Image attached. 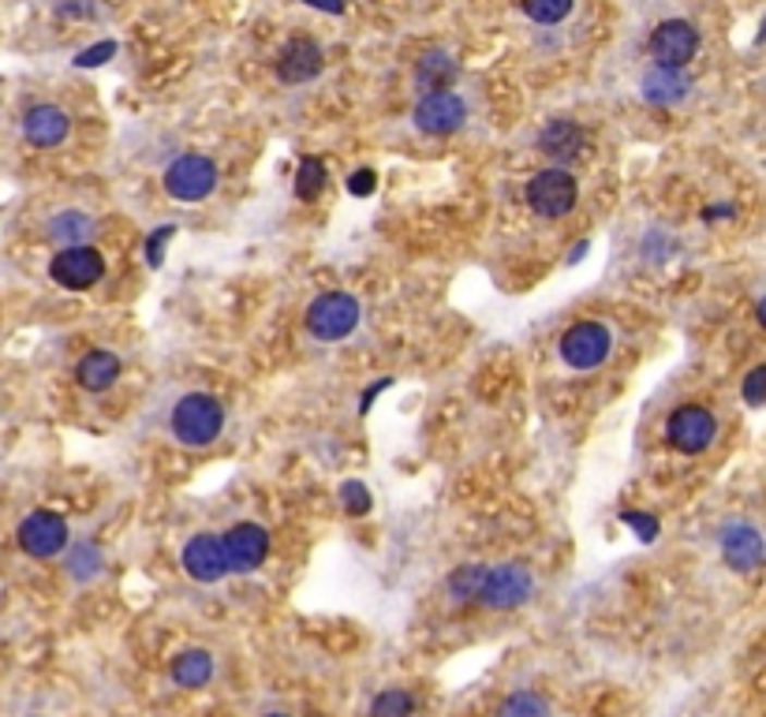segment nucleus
I'll use <instances>...</instances> for the list:
<instances>
[{"label": "nucleus", "mask_w": 766, "mask_h": 717, "mask_svg": "<svg viewBox=\"0 0 766 717\" xmlns=\"http://www.w3.org/2000/svg\"><path fill=\"white\" fill-rule=\"evenodd\" d=\"M326 161L321 157H303L300 169H295V198L300 203H315L321 198V191H326Z\"/></svg>", "instance_id": "obj_24"}, {"label": "nucleus", "mask_w": 766, "mask_h": 717, "mask_svg": "<svg viewBox=\"0 0 766 717\" xmlns=\"http://www.w3.org/2000/svg\"><path fill=\"white\" fill-rule=\"evenodd\" d=\"M68 131H72V117L60 105H34V109H27V117H23V135L38 150L60 146L68 138Z\"/></svg>", "instance_id": "obj_16"}, {"label": "nucleus", "mask_w": 766, "mask_h": 717, "mask_svg": "<svg viewBox=\"0 0 766 717\" xmlns=\"http://www.w3.org/2000/svg\"><path fill=\"white\" fill-rule=\"evenodd\" d=\"M117 378H120V355L106 352V348L86 352L80 358V366H75V381H80V389L86 392H106L117 385Z\"/></svg>", "instance_id": "obj_18"}, {"label": "nucleus", "mask_w": 766, "mask_h": 717, "mask_svg": "<svg viewBox=\"0 0 766 717\" xmlns=\"http://www.w3.org/2000/svg\"><path fill=\"white\" fill-rule=\"evenodd\" d=\"M535 594V575H531L527 564L509 561V564H494L486 568L483 587H478V606L494 609V613H509V609H520L524 601Z\"/></svg>", "instance_id": "obj_2"}, {"label": "nucleus", "mask_w": 766, "mask_h": 717, "mask_svg": "<svg viewBox=\"0 0 766 717\" xmlns=\"http://www.w3.org/2000/svg\"><path fill=\"white\" fill-rule=\"evenodd\" d=\"M348 195H355V198L374 195V172H370V169L352 172V177H348Z\"/></svg>", "instance_id": "obj_34"}, {"label": "nucleus", "mask_w": 766, "mask_h": 717, "mask_svg": "<svg viewBox=\"0 0 766 717\" xmlns=\"http://www.w3.org/2000/svg\"><path fill=\"white\" fill-rule=\"evenodd\" d=\"M57 12L64 20H86L94 12V0H57Z\"/></svg>", "instance_id": "obj_35"}, {"label": "nucleus", "mask_w": 766, "mask_h": 717, "mask_svg": "<svg viewBox=\"0 0 766 717\" xmlns=\"http://www.w3.org/2000/svg\"><path fill=\"white\" fill-rule=\"evenodd\" d=\"M580 198V187L572 180L569 169H543L527 180V206L535 209L538 217H564L572 214Z\"/></svg>", "instance_id": "obj_6"}, {"label": "nucleus", "mask_w": 766, "mask_h": 717, "mask_svg": "<svg viewBox=\"0 0 766 717\" xmlns=\"http://www.w3.org/2000/svg\"><path fill=\"white\" fill-rule=\"evenodd\" d=\"M46 235L53 243H60V247H83L94 235V217L83 214V209H64V214H57L53 221L46 224Z\"/></svg>", "instance_id": "obj_22"}, {"label": "nucleus", "mask_w": 766, "mask_h": 717, "mask_svg": "<svg viewBox=\"0 0 766 717\" xmlns=\"http://www.w3.org/2000/svg\"><path fill=\"white\" fill-rule=\"evenodd\" d=\"M307 4H315V8H326V12H333V15H341V12H344V4H341V0H307Z\"/></svg>", "instance_id": "obj_37"}, {"label": "nucleus", "mask_w": 766, "mask_h": 717, "mask_svg": "<svg viewBox=\"0 0 766 717\" xmlns=\"http://www.w3.org/2000/svg\"><path fill=\"white\" fill-rule=\"evenodd\" d=\"M494 717H554V706L546 703L538 692H512L501 698V706L494 710Z\"/></svg>", "instance_id": "obj_25"}, {"label": "nucleus", "mask_w": 766, "mask_h": 717, "mask_svg": "<svg viewBox=\"0 0 766 717\" xmlns=\"http://www.w3.org/2000/svg\"><path fill=\"white\" fill-rule=\"evenodd\" d=\"M389 385H393V381H389V378H381V381H374V385H370V389H367V397H363V404H360V411H363V415H367V411H370V404H374V397H378V392H386V389H389Z\"/></svg>", "instance_id": "obj_36"}, {"label": "nucleus", "mask_w": 766, "mask_h": 717, "mask_svg": "<svg viewBox=\"0 0 766 717\" xmlns=\"http://www.w3.org/2000/svg\"><path fill=\"white\" fill-rule=\"evenodd\" d=\"M112 52H117V46H112V41H98V46L83 49L80 57H75V64H80V68H98V64H106Z\"/></svg>", "instance_id": "obj_33"}, {"label": "nucleus", "mask_w": 766, "mask_h": 717, "mask_svg": "<svg viewBox=\"0 0 766 717\" xmlns=\"http://www.w3.org/2000/svg\"><path fill=\"white\" fill-rule=\"evenodd\" d=\"M277 78L284 86H300V83H311V78L321 75V49L318 41L311 38H292L284 41V49L277 52V64H273Z\"/></svg>", "instance_id": "obj_14"}, {"label": "nucleus", "mask_w": 766, "mask_h": 717, "mask_svg": "<svg viewBox=\"0 0 766 717\" xmlns=\"http://www.w3.org/2000/svg\"><path fill=\"white\" fill-rule=\"evenodd\" d=\"M177 235V224H161V229L150 232V240H146V266L150 269H161V255H165V243Z\"/></svg>", "instance_id": "obj_30"}, {"label": "nucleus", "mask_w": 766, "mask_h": 717, "mask_svg": "<svg viewBox=\"0 0 766 717\" xmlns=\"http://www.w3.org/2000/svg\"><path fill=\"white\" fill-rule=\"evenodd\" d=\"M31 717H41V714H31Z\"/></svg>", "instance_id": "obj_40"}, {"label": "nucleus", "mask_w": 766, "mask_h": 717, "mask_svg": "<svg viewBox=\"0 0 766 717\" xmlns=\"http://www.w3.org/2000/svg\"><path fill=\"white\" fill-rule=\"evenodd\" d=\"M721 557L733 572H755L766 561V542L752 523H729L721 531Z\"/></svg>", "instance_id": "obj_15"}, {"label": "nucleus", "mask_w": 766, "mask_h": 717, "mask_svg": "<svg viewBox=\"0 0 766 717\" xmlns=\"http://www.w3.org/2000/svg\"><path fill=\"white\" fill-rule=\"evenodd\" d=\"M464 120H467V105L452 90L423 94L420 105H415V127L423 135H452V131L464 127Z\"/></svg>", "instance_id": "obj_11"}, {"label": "nucleus", "mask_w": 766, "mask_h": 717, "mask_svg": "<svg viewBox=\"0 0 766 717\" xmlns=\"http://www.w3.org/2000/svg\"><path fill=\"white\" fill-rule=\"evenodd\" d=\"M621 520L629 523V527L640 535V542H655L658 538V520L647 512H621Z\"/></svg>", "instance_id": "obj_31"}, {"label": "nucleus", "mask_w": 766, "mask_h": 717, "mask_svg": "<svg viewBox=\"0 0 766 717\" xmlns=\"http://www.w3.org/2000/svg\"><path fill=\"white\" fill-rule=\"evenodd\" d=\"M714 434H718V423H714L710 411L700 404H684L666 418V441L673 445L677 452H684V457H695V452L710 449Z\"/></svg>", "instance_id": "obj_8"}, {"label": "nucleus", "mask_w": 766, "mask_h": 717, "mask_svg": "<svg viewBox=\"0 0 766 717\" xmlns=\"http://www.w3.org/2000/svg\"><path fill=\"white\" fill-rule=\"evenodd\" d=\"M165 191L177 203H203L217 191V165L203 154H180L165 169Z\"/></svg>", "instance_id": "obj_5"}, {"label": "nucleus", "mask_w": 766, "mask_h": 717, "mask_svg": "<svg viewBox=\"0 0 766 717\" xmlns=\"http://www.w3.org/2000/svg\"><path fill=\"white\" fill-rule=\"evenodd\" d=\"M415 698L404 692V688H386L381 695H374L370 703V717H412Z\"/></svg>", "instance_id": "obj_28"}, {"label": "nucleus", "mask_w": 766, "mask_h": 717, "mask_svg": "<svg viewBox=\"0 0 766 717\" xmlns=\"http://www.w3.org/2000/svg\"><path fill=\"white\" fill-rule=\"evenodd\" d=\"M460 68L457 60L449 57V52H423L420 64H415V83H420L423 94H434V90H449L452 83H457Z\"/></svg>", "instance_id": "obj_21"}, {"label": "nucleus", "mask_w": 766, "mask_h": 717, "mask_svg": "<svg viewBox=\"0 0 766 717\" xmlns=\"http://www.w3.org/2000/svg\"><path fill=\"white\" fill-rule=\"evenodd\" d=\"M483 575H486V564H460V568H452L446 587H449V594L457 601H472V598H478Z\"/></svg>", "instance_id": "obj_27"}, {"label": "nucleus", "mask_w": 766, "mask_h": 717, "mask_svg": "<svg viewBox=\"0 0 766 717\" xmlns=\"http://www.w3.org/2000/svg\"><path fill=\"white\" fill-rule=\"evenodd\" d=\"M538 150L546 157H554L557 169H564L569 161H576L587 150V131H583L576 120H550L538 135Z\"/></svg>", "instance_id": "obj_17"}, {"label": "nucleus", "mask_w": 766, "mask_h": 717, "mask_svg": "<svg viewBox=\"0 0 766 717\" xmlns=\"http://www.w3.org/2000/svg\"><path fill=\"white\" fill-rule=\"evenodd\" d=\"M49 277H53L60 288H68V292H86V288H94L106 277V258H101V251H94L90 243H83V247H64L49 262Z\"/></svg>", "instance_id": "obj_9"}, {"label": "nucleus", "mask_w": 766, "mask_h": 717, "mask_svg": "<svg viewBox=\"0 0 766 717\" xmlns=\"http://www.w3.org/2000/svg\"><path fill=\"white\" fill-rule=\"evenodd\" d=\"M341 505L352 515H367L370 512V489L360 483V478H348V483L341 486Z\"/></svg>", "instance_id": "obj_29"}, {"label": "nucleus", "mask_w": 766, "mask_h": 717, "mask_svg": "<svg viewBox=\"0 0 766 717\" xmlns=\"http://www.w3.org/2000/svg\"><path fill=\"white\" fill-rule=\"evenodd\" d=\"M688 75H684V68H651L647 75H643V98H647L651 105H677V101H684V94H688Z\"/></svg>", "instance_id": "obj_19"}, {"label": "nucleus", "mask_w": 766, "mask_h": 717, "mask_svg": "<svg viewBox=\"0 0 766 717\" xmlns=\"http://www.w3.org/2000/svg\"><path fill=\"white\" fill-rule=\"evenodd\" d=\"M224 430V408L217 404L210 392H187L177 408H172V434L187 449H206Z\"/></svg>", "instance_id": "obj_1"}, {"label": "nucleus", "mask_w": 766, "mask_h": 717, "mask_svg": "<svg viewBox=\"0 0 766 717\" xmlns=\"http://www.w3.org/2000/svg\"><path fill=\"white\" fill-rule=\"evenodd\" d=\"M224 557H229V572H255L269 557V531L263 523H236L229 535H221Z\"/></svg>", "instance_id": "obj_12"}, {"label": "nucleus", "mask_w": 766, "mask_h": 717, "mask_svg": "<svg viewBox=\"0 0 766 717\" xmlns=\"http://www.w3.org/2000/svg\"><path fill=\"white\" fill-rule=\"evenodd\" d=\"M647 49L658 68H684L700 52V31L684 20H666L651 31Z\"/></svg>", "instance_id": "obj_10"}, {"label": "nucleus", "mask_w": 766, "mask_h": 717, "mask_svg": "<svg viewBox=\"0 0 766 717\" xmlns=\"http://www.w3.org/2000/svg\"><path fill=\"white\" fill-rule=\"evenodd\" d=\"M15 538H20L23 554L38 557V561H49V557H60L68 549V523L64 515L49 512V509H38L31 512L27 520L20 523V531H15Z\"/></svg>", "instance_id": "obj_7"}, {"label": "nucleus", "mask_w": 766, "mask_h": 717, "mask_svg": "<svg viewBox=\"0 0 766 717\" xmlns=\"http://www.w3.org/2000/svg\"><path fill=\"white\" fill-rule=\"evenodd\" d=\"M101 568H106V557H101V549L94 546V542H80V546H72L64 557V572L72 575L75 583H90Z\"/></svg>", "instance_id": "obj_23"}, {"label": "nucleus", "mask_w": 766, "mask_h": 717, "mask_svg": "<svg viewBox=\"0 0 766 717\" xmlns=\"http://www.w3.org/2000/svg\"><path fill=\"white\" fill-rule=\"evenodd\" d=\"M266 717H292V714H266Z\"/></svg>", "instance_id": "obj_39"}, {"label": "nucleus", "mask_w": 766, "mask_h": 717, "mask_svg": "<svg viewBox=\"0 0 766 717\" xmlns=\"http://www.w3.org/2000/svg\"><path fill=\"white\" fill-rule=\"evenodd\" d=\"M184 572L195 583H217L229 575V557H224V542L221 535H195L184 546Z\"/></svg>", "instance_id": "obj_13"}, {"label": "nucleus", "mask_w": 766, "mask_h": 717, "mask_svg": "<svg viewBox=\"0 0 766 717\" xmlns=\"http://www.w3.org/2000/svg\"><path fill=\"white\" fill-rule=\"evenodd\" d=\"M524 15L531 23H543V26H554V23H564L576 8V0H520Z\"/></svg>", "instance_id": "obj_26"}, {"label": "nucleus", "mask_w": 766, "mask_h": 717, "mask_svg": "<svg viewBox=\"0 0 766 717\" xmlns=\"http://www.w3.org/2000/svg\"><path fill=\"white\" fill-rule=\"evenodd\" d=\"M609 348H613V337L603 321H576V326L564 329L557 355L569 370H598L609 358Z\"/></svg>", "instance_id": "obj_4"}, {"label": "nucleus", "mask_w": 766, "mask_h": 717, "mask_svg": "<svg viewBox=\"0 0 766 717\" xmlns=\"http://www.w3.org/2000/svg\"><path fill=\"white\" fill-rule=\"evenodd\" d=\"M755 318H759V326L766 329V295H763V300H759V311H755Z\"/></svg>", "instance_id": "obj_38"}, {"label": "nucleus", "mask_w": 766, "mask_h": 717, "mask_svg": "<svg viewBox=\"0 0 766 717\" xmlns=\"http://www.w3.org/2000/svg\"><path fill=\"white\" fill-rule=\"evenodd\" d=\"M214 672H217V661H214L210 651H184V654H177V658H172V666H169L172 684L187 688V692H195V688H206L214 680Z\"/></svg>", "instance_id": "obj_20"}, {"label": "nucleus", "mask_w": 766, "mask_h": 717, "mask_svg": "<svg viewBox=\"0 0 766 717\" xmlns=\"http://www.w3.org/2000/svg\"><path fill=\"white\" fill-rule=\"evenodd\" d=\"M744 400L752 408H763L766 404V366H755V370L744 378Z\"/></svg>", "instance_id": "obj_32"}, {"label": "nucleus", "mask_w": 766, "mask_h": 717, "mask_svg": "<svg viewBox=\"0 0 766 717\" xmlns=\"http://www.w3.org/2000/svg\"><path fill=\"white\" fill-rule=\"evenodd\" d=\"M360 300L352 292H321L315 303L307 307V329L315 340H326V344H337V340H348L360 326Z\"/></svg>", "instance_id": "obj_3"}]
</instances>
